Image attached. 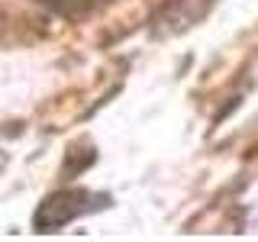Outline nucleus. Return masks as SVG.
<instances>
[{
  "label": "nucleus",
  "instance_id": "nucleus-1",
  "mask_svg": "<svg viewBox=\"0 0 258 242\" xmlns=\"http://www.w3.org/2000/svg\"><path fill=\"white\" fill-rule=\"evenodd\" d=\"M87 200H91L87 191H58V194H52L36 213V229L39 232H52V229H58V226L71 223L75 216H81L87 210Z\"/></svg>",
  "mask_w": 258,
  "mask_h": 242
},
{
  "label": "nucleus",
  "instance_id": "nucleus-2",
  "mask_svg": "<svg viewBox=\"0 0 258 242\" xmlns=\"http://www.w3.org/2000/svg\"><path fill=\"white\" fill-rule=\"evenodd\" d=\"M58 4L64 7V10H84V7L91 4V0H58Z\"/></svg>",
  "mask_w": 258,
  "mask_h": 242
}]
</instances>
